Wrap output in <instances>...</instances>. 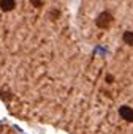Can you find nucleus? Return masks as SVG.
<instances>
[{"mask_svg":"<svg viewBox=\"0 0 133 134\" xmlns=\"http://www.w3.org/2000/svg\"><path fill=\"white\" fill-rule=\"evenodd\" d=\"M111 22H112V14L108 13V11L100 13L98 18H97V21H95L97 27H100V29H108V27L111 25Z\"/></svg>","mask_w":133,"mask_h":134,"instance_id":"obj_1","label":"nucleus"},{"mask_svg":"<svg viewBox=\"0 0 133 134\" xmlns=\"http://www.w3.org/2000/svg\"><path fill=\"white\" fill-rule=\"evenodd\" d=\"M119 115L127 123H133V109L130 106H120L119 107Z\"/></svg>","mask_w":133,"mask_h":134,"instance_id":"obj_2","label":"nucleus"},{"mask_svg":"<svg viewBox=\"0 0 133 134\" xmlns=\"http://www.w3.org/2000/svg\"><path fill=\"white\" fill-rule=\"evenodd\" d=\"M14 7H16L14 0H0V8L3 11H11V10H14Z\"/></svg>","mask_w":133,"mask_h":134,"instance_id":"obj_3","label":"nucleus"},{"mask_svg":"<svg viewBox=\"0 0 133 134\" xmlns=\"http://www.w3.org/2000/svg\"><path fill=\"white\" fill-rule=\"evenodd\" d=\"M122 38H124V43H125V44L133 46V32H125Z\"/></svg>","mask_w":133,"mask_h":134,"instance_id":"obj_4","label":"nucleus"},{"mask_svg":"<svg viewBox=\"0 0 133 134\" xmlns=\"http://www.w3.org/2000/svg\"><path fill=\"white\" fill-rule=\"evenodd\" d=\"M30 3L35 7V8H40L43 5V0H30Z\"/></svg>","mask_w":133,"mask_h":134,"instance_id":"obj_5","label":"nucleus"},{"mask_svg":"<svg viewBox=\"0 0 133 134\" xmlns=\"http://www.w3.org/2000/svg\"><path fill=\"white\" fill-rule=\"evenodd\" d=\"M106 82H108V84H112V82H114V77H112L111 74H108V76H106Z\"/></svg>","mask_w":133,"mask_h":134,"instance_id":"obj_6","label":"nucleus"},{"mask_svg":"<svg viewBox=\"0 0 133 134\" xmlns=\"http://www.w3.org/2000/svg\"><path fill=\"white\" fill-rule=\"evenodd\" d=\"M59 14H60V13H59L57 10H52V13H51V16H52V19H55V18L59 16Z\"/></svg>","mask_w":133,"mask_h":134,"instance_id":"obj_7","label":"nucleus"}]
</instances>
